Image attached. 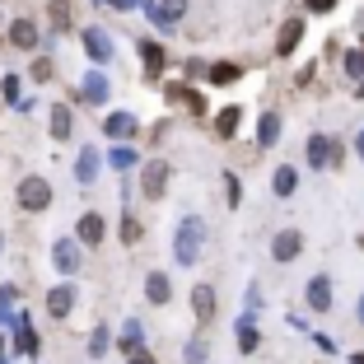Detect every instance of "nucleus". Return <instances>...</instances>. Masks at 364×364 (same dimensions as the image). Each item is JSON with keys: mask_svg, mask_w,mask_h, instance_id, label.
I'll return each mask as SVG.
<instances>
[{"mask_svg": "<svg viewBox=\"0 0 364 364\" xmlns=\"http://www.w3.org/2000/svg\"><path fill=\"white\" fill-rule=\"evenodd\" d=\"M201 247H205V220L201 215H182L178 234H173V262L178 267H196Z\"/></svg>", "mask_w": 364, "mask_h": 364, "instance_id": "1", "label": "nucleus"}, {"mask_svg": "<svg viewBox=\"0 0 364 364\" xmlns=\"http://www.w3.org/2000/svg\"><path fill=\"white\" fill-rule=\"evenodd\" d=\"M52 201H56V192H52V182H47L43 173H23L19 187H14V205H19L23 215H47Z\"/></svg>", "mask_w": 364, "mask_h": 364, "instance_id": "2", "label": "nucleus"}, {"mask_svg": "<svg viewBox=\"0 0 364 364\" xmlns=\"http://www.w3.org/2000/svg\"><path fill=\"white\" fill-rule=\"evenodd\" d=\"M136 178H140V196L145 201H164L168 196V182H173V164L168 159H145Z\"/></svg>", "mask_w": 364, "mask_h": 364, "instance_id": "3", "label": "nucleus"}, {"mask_svg": "<svg viewBox=\"0 0 364 364\" xmlns=\"http://www.w3.org/2000/svg\"><path fill=\"white\" fill-rule=\"evenodd\" d=\"M75 304H80V285H70V276H65L61 285H47L43 309H47V318H52V322H65L70 313H75Z\"/></svg>", "mask_w": 364, "mask_h": 364, "instance_id": "4", "label": "nucleus"}, {"mask_svg": "<svg viewBox=\"0 0 364 364\" xmlns=\"http://www.w3.org/2000/svg\"><path fill=\"white\" fill-rule=\"evenodd\" d=\"M164 98H168L173 107H187L196 122L210 112V103H205V94L201 89H192V80H173V85H164Z\"/></svg>", "mask_w": 364, "mask_h": 364, "instance_id": "5", "label": "nucleus"}, {"mask_svg": "<svg viewBox=\"0 0 364 364\" xmlns=\"http://www.w3.org/2000/svg\"><path fill=\"white\" fill-rule=\"evenodd\" d=\"M136 56H140V65H145V80H150V85H159L164 70H168V47H164L159 38H140V43H136Z\"/></svg>", "mask_w": 364, "mask_h": 364, "instance_id": "6", "label": "nucleus"}, {"mask_svg": "<svg viewBox=\"0 0 364 364\" xmlns=\"http://www.w3.org/2000/svg\"><path fill=\"white\" fill-rule=\"evenodd\" d=\"M85 252H89V247L80 243L75 234H70V238H56V243H52V267L61 271V276H75V271L85 267Z\"/></svg>", "mask_w": 364, "mask_h": 364, "instance_id": "7", "label": "nucleus"}, {"mask_svg": "<svg viewBox=\"0 0 364 364\" xmlns=\"http://www.w3.org/2000/svg\"><path fill=\"white\" fill-rule=\"evenodd\" d=\"M107 98H112V85H107L103 65L85 70V75H80V103L85 107H107Z\"/></svg>", "mask_w": 364, "mask_h": 364, "instance_id": "8", "label": "nucleus"}, {"mask_svg": "<svg viewBox=\"0 0 364 364\" xmlns=\"http://www.w3.org/2000/svg\"><path fill=\"white\" fill-rule=\"evenodd\" d=\"M80 47H85V56L94 65H103L107 70V61H112V38H107L98 23H85V33H80Z\"/></svg>", "mask_w": 364, "mask_h": 364, "instance_id": "9", "label": "nucleus"}, {"mask_svg": "<svg viewBox=\"0 0 364 364\" xmlns=\"http://www.w3.org/2000/svg\"><path fill=\"white\" fill-rule=\"evenodd\" d=\"M5 43L14 47V52H38V43H43V28H38V19H10V33H5Z\"/></svg>", "mask_w": 364, "mask_h": 364, "instance_id": "10", "label": "nucleus"}, {"mask_svg": "<svg viewBox=\"0 0 364 364\" xmlns=\"http://www.w3.org/2000/svg\"><path fill=\"white\" fill-rule=\"evenodd\" d=\"M47 131H52L56 145H65V140L75 136V112H70V103H52L47 107Z\"/></svg>", "mask_w": 364, "mask_h": 364, "instance_id": "11", "label": "nucleus"}, {"mask_svg": "<svg viewBox=\"0 0 364 364\" xmlns=\"http://www.w3.org/2000/svg\"><path fill=\"white\" fill-rule=\"evenodd\" d=\"M75 238H80L85 247H103V238H107V220H103L98 210H85V215L75 220Z\"/></svg>", "mask_w": 364, "mask_h": 364, "instance_id": "12", "label": "nucleus"}, {"mask_svg": "<svg viewBox=\"0 0 364 364\" xmlns=\"http://www.w3.org/2000/svg\"><path fill=\"white\" fill-rule=\"evenodd\" d=\"M215 309H220V299H215V285L196 280V285H192V318L201 322V327H210V322H215Z\"/></svg>", "mask_w": 364, "mask_h": 364, "instance_id": "13", "label": "nucleus"}, {"mask_svg": "<svg viewBox=\"0 0 364 364\" xmlns=\"http://www.w3.org/2000/svg\"><path fill=\"white\" fill-rule=\"evenodd\" d=\"M103 136H112V140H136L140 136V117H136V112H127V107H122V112H107V117H103Z\"/></svg>", "mask_w": 364, "mask_h": 364, "instance_id": "14", "label": "nucleus"}, {"mask_svg": "<svg viewBox=\"0 0 364 364\" xmlns=\"http://www.w3.org/2000/svg\"><path fill=\"white\" fill-rule=\"evenodd\" d=\"M304 252V234L299 229H280L276 238H271V262H294Z\"/></svg>", "mask_w": 364, "mask_h": 364, "instance_id": "15", "label": "nucleus"}, {"mask_svg": "<svg viewBox=\"0 0 364 364\" xmlns=\"http://www.w3.org/2000/svg\"><path fill=\"white\" fill-rule=\"evenodd\" d=\"M304 28H309V23H304L299 14L280 23V33H276V56H280V61H285V56H294V47L304 43Z\"/></svg>", "mask_w": 364, "mask_h": 364, "instance_id": "16", "label": "nucleus"}, {"mask_svg": "<svg viewBox=\"0 0 364 364\" xmlns=\"http://www.w3.org/2000/svg\"><path fill=\"white\" fill-rule=\"evenodd\" d=\"M238 127H243V107H238V103L220 107V112H215V122H210L215 140H234V136H238Z\"/></svg>", "mask_w": 364, "mask_h": 364, "instance_id": "17", "label": "nucleus"}, {"mask_svg": "<svg viewBox=\"0 0 364 364\" xmlns=\"http://www.w3.org/2000/svg\"><path fill=\"white\" fill-rule=\"evenodd\" d=\"M98 168H103V154H98V145H85V150L75 154V182H80V187L98 182Z\"/></svg>", "mask_w": 364, "mask_h": 364, "instance_id": "18", "label": "nucleus"}, {"mask_svg": "<svg viewBox=\"0 0 364 364\" xmlns=\"http://www.w3.org/2000/svg\"><path fill=\"white\" fill-rule=\"evenodd\" d=\"M117 350H122V360H131L136 350H145V327H140V318H127V322H122Z\"/></svg>", "mask_w": 364, "mask_h": 364, "instance_id": "19", "label": "nucleus"}, {"mask_svg": "<svg viewBox=\"0 0 364 364\" xmlns=\"http://www.w3.org/2000/svg\"><path fill=\"white\" fill-rule=\"evenodd\" d=\"M47 23H52V33H70L75 28V0H47Z\"/></svg>", "mask_w": 364, "mask_h": 364, "instance_id": "20", "label": "nucleus"}, {"mask_svg": "<svg viewBox=\"0 0 364 364\" xmlns=\"http://www.w3.org/2000/svg\"><path fill=\"white\" fill-rule=\"evenodd\" d=\"M304 299H309L313 313H327V309H332V280H327V276H313L309 289H304Z\"/></svg>", "mask_w": 364, "mask_h": 364, "instance_id": "21", "label": "nucleus"}, {"mask_svg": "<svg viewBox=\"0 0 364 364\" xmlns=\"http://www.w3.org/2000/svg\"><path fill=\"white\" fill-rule=\"evenodd\" d=\"M145 299L159 304V309L173 299V280H168V271H150V276H145Z\"/></svg>", "mask_w": 364, "mask_h": 364, "instance_id": "22", "label": "nucleus"}, {"mask_svg": "<svg viewBox=\"0 0 364 364\" xmlns=\"http://www.w3.org/2000/svg\"><path fill=\"white\" fill-rule=\"evenodd\" d=\"M304 159H309V168H327L332 164V136H309Z\"/></svg>", "mask_w": 364, "mask_h": 364, "instance_id": "23", "label": "nucleus"}, {"mask_svg": "<svg viewBox=\"0 0 364 364\" xmlns=\"http://www.w3.org/2000/svg\"><path fill=\"white\" fill-rule=\"evenodd\" d=\"M107 164H112L117 173H131V168H140V154H136V145H131V140H117V145L107 150Z\"/></svg>", "mask_w": 364, "mask_h": 364, "instance_id": "24", "label": "nucleus"}, {"mask_svg": "<svg viewBox=\"0 0 364 364\" xmlns=\"http://www.w3.org/2000/svg\"><path fill=\"white\" fill-rule=\"evenodd\" d=\"M14 350H19V355H38V332H33L28 313L14 318Z\"/></svg>", "mask_w": 364, "mask_h": 364, "instance_id": "25", "label": "nucleus"}, {"mask_svg": "<svg viewBox=\"0 0 364 364\" xmlns=\"http://www.w3.org/2000/svg\"><path fill=\"white\" fill-rule=\"evenodd\" d=\"M271 192L276 196H294L299 192V168H294V164H280V168L271 173Z\"/></svg>", "mask_w": 364, "mask_h": 364, "instance_id": "26", "label": "nucleus"}, {"mask_svg": "<svg viewBox=\"0 0 364 364\" xmlns=\"http://www.w3.org/2000/svg\"><path fill=\"white\" fill-rule=\"evenodd\" d=\"M262 346V332H257V318H252V313H243V318H238V350L243 355H252Z\"/></svg>", "mask_w": 364, "mask_h": 364, "instance_id": "27", "label": "nucleus"}, {"mask_svg": "<svg viewBox=\"0 0 364 364\" xmlns=\"http://www.w3.org/2000/svg\"><path fill=\"white\" fill-rule=\"evenodd\" d=\"M205 80H210V85H220V89H225V85H238V80H243V65H238V61H215L210 70H205Z\"/></svg>", "mask_w": 364, "mask_h": 364, "instance_id": "28", "label": "nucleus"}, {"mask_svg": "<svg viewBox=\"0 0 364 364\" xmlns=\"http://www.w3.org/2000/svg\"><path fill=\"white\" fill-rule=\"evenodd\" d=\"M117 238H122V247H136L140 238H145V225H140L131 210H122V220H117Z\"/></svg>", "mask_w": 364, "mask_h": 364, "instance_id": "29", "label": "nucleus"}, {"mask_svg": "<svg viewBox=\"0 0 364 364\" xmlns=\"http://www.w3.org/2000/svg\"><path fill=\"white\" fill-rule=\"evenodd\" d=\"M280 140V112H262V122H257V145L262 150H271Z\"/></svg>", "mask_w": 364, "mask_h": 364, "instance_id": "30", "label": "nucleus"}, {"mask_svg": "<svg viewBox=\"0 0 364 364\" xmlns=\"http://www.w3.org/2000/svg\"><path fill=\"white\" fill-rule=\"evenodd\" d=\"M107 346H112V332H107V322H98L94 332H89V360H103Z\"/></svg>", "mask_w": 364, "mask_h": 364, "instance_id": "31", "label": "nucleus"}, {"mask_svg": "<svg viewBox=\"0 0 364 364\" xmlns=\"http://www.w3.org/2000/svg\"><path fill=\"white\" fill-rule=\"evenodd\" d=\"M225 201H229V210H238V201H243V182H238L234 168L225 173Z\"/></svg>", "mask_w": 364, "mask_h": 364, "instance_id": "32", "label": "nucleus"}, {"mask_svg": "<svg viewBox=\"0 0 364 364\" xmlns=\"http://www.w3.org/2000/svg\"><path fill=\"white\" fill-rule=\"evenodd\" d=\"M346 75H350V80H364V47L346 52Z\"/></svg>", "mask_w": 364, "mask_h": 364, "instance_id": "33", "label": "nucleus"}, {"mask_svg": "<svg viewBox=\"0 0 364 364\" xmlns=\"http://www.w3.org/2000/svg\"><path fill=\"white\" fill-rule=\"evenodd\" d=\"M52 75H56V65H52V61H33V65H28V80H33V85H47Z\"/></svg>", "mask_w": 364, "mask_h": 364, "instance_id": "34", "label": "nucleus"}, {"mask_svg": "<svg viewBox=\"0 0 364 364\" xmlns=\"http://www.w3.org/2000/svg\"><path fill=\"white\" fill-rule=\"evenodd\" d=\"M10 304H14V285H0V327H14L10 322Z\"/></svg>", "mask_w": 364, "mask_h": 364, "instance_id": "35", "label": "nucleus"}, {"mask_svg": "<svg viewBox=\"0 0 364 364\" xmlns=\"http://www.w3.org/2000/svg\"><path fill=\"white\" fill-rule=\"evenodd\" d=\"M0 98H5V103H19V75H14V70L0 80Z\"/></svg>", "mask_w": 364, "mask_h": 364, "instance_id": "36", "label": "nucleus"}, {"mask_svg": "<svg viewBox=\"0 0 364 364\" xmlns=\"http://www.w3.org/2000/svg\"><path fill=\"white\" fill-rule=\"evenodd\" d=\"M182 360H187V364H205V346L201 341H187V346H182Z\"/></svg>", "mask_w": 364, "mask_h": 364, "instance_id": "37", "label": "nucleus"}, {"mask_svg": "<svg viewBox=\"0 0 364 364\" xmlns=\"http://www.w3.org/2000/svg\"><path fill=\"white\" fill-rule=\"evenodd\" d=\"M304 10H309V14H332L336 0H304Z\"/></svg>", "mask_w": 364, "mask_h": 364, "instance_id": "38", "label": "nucleus"}, {"mask_svg": "<svg viewBox=\"0 0 364 364\" xmlns=\"http://www.w3.org/2000/svg\"><path fill=\"white\" fill-rule=\"evenodd\" d=\"M168 122H154V127H150V136H145V140H150V145H164V136H168Z\"/></svg>", "mask_w": 364, "mask_h": 364, "instance_id": "39", "label": "nucleus"}, {"mask_svg": "<svg viewBox=\"0 0 364 364\" xmlns=\"http://www.w3.org/2000/svg\"><path fill=\"white\" fill-rule=\"evenodd\" d=\"M205 70H210V65H201V61H187V65H182V75H187V80H196V75H205Z\"/></svg>", "mask_w": 364, "mask_h": 364, "instance_id": "40", "label": "nucleus"}, {"mask_svg": "<svg viewBox=\"0 0 364 364\" xmlns=\"http://www.w3.org/2000/svg\"><path fill=\"white\" fill-rule=\"evenodd\" d=\"M313 75H318V65H313V61H309V65H304V70H299V75H294V85H309V80H313Z\"/></svg>", "mask_w": 364, "mask_h": 364, "instance_id": "41", "label": "nucleus"}, {"mask_svg": "<svg viewBox=\"0 0 364 364\" xmlns=\"http://www.w3.org/2000/svg\"><path fill=\"white\" fill-rule=\"evenodd\" d=\"M107 5H112V10H122V14H127V10H136V5H145V0H107Z\"/></svg>", "mask_w": 364, "mask_h": 364, "instance_id": "42", "label": "nucleus"}, {"mask_svg": "<svg viewBox=\"0 0 364 364\" xmlns=\"http://www.w3.org/2000/svg\"><path fill=\"white\" fill-rule=\"evenodd\" d=\"M127 364H159V360H154V355L150 350H136V355H131V360Z\"/></svg>", "mask_w": 364, "mask_h": 364, "instance_id": "43", "label": "nucleus"}, {"mask_svg": "<svg viewBox=\"0 0 364 364\" xmlns=\"http://www.w3.org/2000/svg\"><path fill=\"white\" fill-rule=\"evenodd\" d=\"M355 150H360V159H364V131H360V136H355Z\"/></svg>", "mask_w": 364, "mask_h": 364, "instance_id": "44", "label": "nucleus"}, {"mask_svg": "<svg viewBox=\"0 0 364 364\" xmlns=\"http://www.w3.org/2000/svg\"><path fill=\"white\" fill-rule=\"evenodd\" d=\"M355 98H364V80H360V89H355Z\"/></svg>", "mask_w": 364, "mask_h": 364, "instance_id": "45", "label": "nucleus"}, {"mask_svg": "<svg viewBox=\"0 0 364 364\" xmlns=\"http://www.w3.org/2000/svg\"><path fill=\"white\" fill-rule=\"evenodd\" d=\"M0 360H5V341H0Z\"/></svg>", "mask_w": 364, "mask_h": 364, "instance_id": "46", "label": "nucleus"}, {"mask_svg": "<svg viewBox=\"0 0 364 364\" xmlns=\"http://www.w3.org/2000/svg\"><path fill=\"white\" fill-rule=\"evenodd\" d=\"M360 318H364V299H360Z\"/></svg>", "mask_w": 364, "mask_h": 364, "instance_id": "47", "label": "nucleus"}, {"mask_svg": "<svg viewBox=\"0 0 364 364\" xmlns=\"http://www.w3.org/2000/svg\"><path fill=\"white\" fill-rule=\"evenodd\" d=\"M0 364H10V360H0Z\"/></svg>", "mask_w": 364, "mask_h": 364, "instance_id": "48", "label": "nucleus"}, {"mask_svg": "<svg viewBox=\"0 0 364 364\" xmlns=\"http://www.w3.org/2000/svg\"><path fill=\"white\" fill-rule=\"evenodd\" d=\"M0 23H5V19H0Z\"/></svg>", "mask_w": 364, "mask_h": 364, "instance_id": "49", "label": "nucleus"}]
</instances>
